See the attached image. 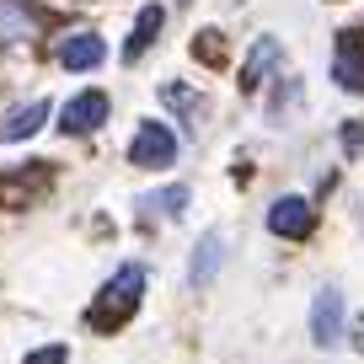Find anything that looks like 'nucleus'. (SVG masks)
Segmentation results:
<instances>
[{
    "instance_id": "nucleus-1",
    "label": "nucleus",
    "mask_w": 364,
    "mask_h": 364,
    "mask_svg": "<svg viewBox=\"0 0 364 364\" xmlns=\"http://www.w3.org/2000/svg\"><path fill=\"white\" fill-rule=\"evenodd\" d=\"M139 300H145V268H139V262H129V268H118L113 279L97 289L86 321H91L97 332H113V327H124V321L139 311Z\"/></svg>"
},
{
    "instance_id": "nucleus-2",
    "label": "nucleus",
    "mask_w": 364,
    "mask_h": 364,
    "mask_svg": "<svg viewBox=\"0 0 364 364\" xmlns=\"http://www.w3.org/2000/svg\"><path fill=\"white\" fill-rule=\"evenodd\" d=\"M177 156H182L177 134H171L166 124H156V118H145V124L134 129V139H129V161H134V166H145V171H161V166H171Z\"/></svg>"
},
{
    "instance_id": "nucleus-3",
    "label": "nucleus",
    "mask_w": 364,
    "mask_h": 364,
    "mask_svg": "<svg viewBox=\"0 0 364 364\" xmlns=\"http://www.w3.org/2000/svg\"><path fill=\"white\" fill-rule=\"evenodd\" d=\"M107 113H113L107 91H80V97L65 102V113H59V134H91V129L107 124Z\"/></svg>"
},
{
    "instance_id": "nucleus-4",
    "label": "nucleus",
    "mask_w": 364,
    "mask_h": 364,
    "mask_svg": "<svg viewBox=\"0 0 364 364\" xmlns=\"http://www.w3.org/2000/svg\"><path fill=\"white\" fill-rule=\"evenodd\" d=\"M311 338L321 343V348H332V343L343 338V295L338 289H316V300H311Z\"/></svg>"
},
{
    "instance_id": "nucleus-5",
    "label": "nucleus",
    "mask_w": 364,
    "mask_h": 364,
    "mask_svg": "<svg viewBox=\"0 0 364 364\" xmlns=\"http://www.w3.org/2000/svg\"><path fill=\"white\" fill-rule=\"evenodd\" d=\"M332 80H338L343 91H364V33H343V38H338Z\"/></svg>"
},
{
    "instance_id": "nucleus-6",
    "label": "nucleus",
    "mask_w": 364,
    "mask_h": 364,
    "mask_svg": "<svg viewBox=\"0 0 364 364\" xmlns=\"http://www.w3.org/2000/svg\"><path fill=\"white\" fill-rule=\"evenodd\" d=\"M268 230H273V236H284V241H300L311 230V204H306V198H295V193L279 198V204L268 209Z\"/></svg>"
},
{
    "instance_id": "nucleus-7",
    "label": "nucleus",
    "mask_w": 364,
    "mask_h": 364,
    "mask_svg": "<svg viewBox=\"0 0 364 364\" xmlns=\"http://www.w3.org/2000/svg\"><path fill=\"white\" fill-rule=\"evenodd\" d=\"M107 59V43L97 33H70L65 43H59V65L65 70H97Z\"/></svg>"
},
{
    "instance_id": "nucleus-8",
    "label": "nucleus",
    "mask_w": 364,
    "mask_h": 364,
    "mask_svg": "<svg viewBox=\"0 0 364 364\" xmlns=\"http://www.w3.org/2000/svg\"><path fill=\"white\" fill-rule=\"evenodd\" d=\"M43 124H48V102H27V107H16L11 118H0V139H6V145H16V139H33Z\"/></svg>"
},
{
    "instance_id": "nucleus-9",
    "label": "nucleus",
    "mask_w": 364,
    "mask_h": 364,
    "mask_svg": "<svg viewBox=\"0 0 364 364\" xmlns=\"http://www.w3.org/2000/svg\"><path fill=\"white\" fill-rule=\"evenodd\" d=\"M33 38V11L22 0H0V48H16Z\"/></svg>"
},
{
    "instance_id": "nucleus-10",
    "label": "nucleus",
    "mask_w": 364,
    "mask_h": 364,
    "mask_svg": "<svg viewBox=\"0 0 364 364\" xmlns=\"http://www.w3.org/2000/svg\"><path fill=\"white\" fill-rule=\"evenodd\" d=\"M161 22H166V11H161V6H145V11H139L134 33H129V43H124V59H129V65H134V59L161 38Z\"/></svg>"
},
{
    "instance_id": "nucleus-11",
    "label": "nucleus",
    "mask_w": 364,
    "mask_h": 364,
    "mask_svg": "<svg viewBox=\"0 0 364 364\" xmlns=\"http://www.w3.org/2000/svg\"><path fill=\"white\" fill-rule=\"evenodd\" d=\"M273 65H279V43H273V38H257V43H252L247 70H241V86H247V91H257V80L268 75Z\"/></svg>"
},
{
    "instance_id": "nucleus-12",
    "label": "nucleus",
    "mask_w": 364,
    "mask_h": 364,
    "mask_svg": "<svg viewBox=\"0 0 364 364\" xmlns=\"http://www.w3.org/2000/svg\"><path fill=\"white\" fill-rule=\"evenodd\" d=\"M220 257H225L220 236H204V241H198V252H193V268H188V273H193V284H198V289H204L209 279L220 273Z\"/></svg>"
},
{
    "instance_id": "nucleus-13",
    "label": "nucleus",
    "mask_w": 364,
    "mask_h": 364,
    "mask_svg": "<svg viewBox=\"0 0 364 364\" xmlns=\"http://www.w3.org/2000/svg\"><path fill=\"white\" fill-rule=\"evenodd\" d=\"M27 364H65V343H48V348L27 353Z\"/></svg>"
},
{
    "instance_id": "nucleus-14",
    "label": "nucleus",
    "mask_w": 364,
    "mask_h": 364,
    "mask_svg": "<svg viewBox=\"0 0 364 364\" xmlns=\"http://www.w3.org/2000/svg\"><path fill=\"white\" fill-rule=\"evenodd\" d=\"M161 209H171V215H182V209H188V193H182V188H166V193H161Z\"/></svg>"
}]
</instances>
